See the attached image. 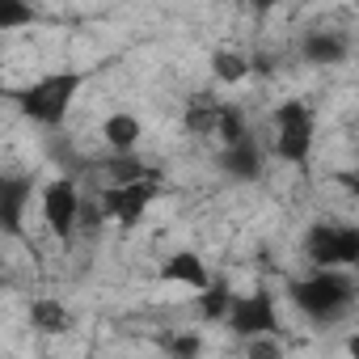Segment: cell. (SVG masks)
I'll return each instance as SVG.
<instances>
[{"mask_svg": "<svg viewBox=\"0 0 359 359\" xmlns=\"http://www.w3.org/2000/svg\"><path fill=\"white\" fill-rule=\"evenodd\" d=\"M85 85H89V72H81V68H51V72L34 76L30 85H22L13 93V102H18V110L30 123H39V127H64Z\"/></svg>", "mask_w": 359, "mask_h": 359, "instance_id": "6da1fadb", "label": "cell"}, {"mask_svg": "<svg viewBox=\"0 0 359 359\" xmlns=\"http://www.w3.org/2000/svg\"><path fill=\"white\" fill-rule=\"evenodd\" d=\"M355 296H359V287H355L351 271H309V275H300V279L287 283V300L313 325L342 321L355 309Z\"/></svg>", "mask_w": 359, "mask_h": 359, "instance_id": "7a4b0ae2", "label": "cell"}, {"mask_svg": "<svg viewBox=\"0 0 359 359\" xmlns=\"http://www.w3.org/2000/svg\"><path fill=\"white\" fill-rule=\"evenodd\" d=\"M271 127H275L271 152L292 169H309L313 148H317V114H313V106L304 97H287V102L275 106Z\"/></svg>", "mask_w": 359, "mask_h": 359, "instance_id": "3957f363", "label": "cell"}, {"mask_svg": "<svg viewBox=\"0 0 359 359\" xmlns=\"http://www.w3.org/2000/svg\"><path fill=\"white\" fill-rule=\"evenodd\" d=\"M304 258L313 271H355L359 266V229L355 224H313L304 233Z\"/></svg>", "mask_w": 359, "mask_h": 359, "instance_id": "277c9868", "label": "cell"}, {"mask_svg": "<svg viewBox=\"0 0 359 359\" xmlns=\"http://www.w3.org/2000/svg\"><path fill=\"white\" fill-rule=\"evenodd\" d=\"M220 325H224L233 338L250 342V338H275L283 321H279V304H275V296H271L266 287H254V292L233 296V304H229V313H224Z\"/></svg>", "mask_w": 359, "mask_h": 359, "instance_id": "5b68a950", "label": "cell"}, {"mask_svg": "<svg viewBox=\"0 0 359 359\" xmlns=\"http://www.w3.org/2000/svg\"><path fill=\"white\" fill-rule=\"evenodd\" d=\"M39 212H43V224L55 233V241H72L76 237V224L85 216V199H81V187L72 177H51V182L39 191Z\"/></svg>", "mask_w": 359, "mask_h": 359, "instance_id": "8992f818", "label": "cell"}, {"mask_svg": "<svg viewBox=\"0 0 359 359\" xmlns=\"http://www.w3.org/2000/svg\"><path fill=\"white\" fill-rule=\"evenodd\" d=\"M156 195H161V177H148V182H127V187H106L97 195V212L110 224H118V229H135L148 216V208L156 203Z\"/></svg>", "mask_w": 359, "mask_h": 359, "instance_id": "52a82bcc", "label": "cell"}, {"mask_svg": "<svg viewBox=\"0 0 359 359\" xmlns=\"http://www.w3.org/2000/svg\"><path fill=\"white\" fill-rule=\"evenodd\" d=\"M30 195H34V173H0V233L9 237L22 233Z\"/></svg>", "mask_w": 359, "mask_h": 359, "instance_id": "ba28073f", "label": "cell"}, {"mask_svg": "<svg viewBox=\"0 0 359 359\" xmlns=\"http://www.w3.org/2000/svg\"><path fill=\"white\" fill-rule=\"evenodd\" d=\"M156 279H161V283H173V287H187V292H195V296L216 283L212 271H208V262H203V254H195V250H173V254L161 262Z\"/></svg>", "mask_w": 359, "mask_h": 359, "instance_id": "9c48e42d", "label": "cell"}, {"mask_svg": "<svg viewBox=\"0 0 359 359\" xmlns=\"http://www.w3.org/2000/svg\"><path fill=\"white\" fill-rule=\"evenodd\" d=\"M300 60L309 68H338L351 60V39L338 30H309L300 39Z\"/></svg>", "mask_w": 359, "mask_h": 359, "instance_id": "30bf717a", "label": "cell"}, {"mask_svg": "<svg viewBox=\"0 0 359 359\" xmlns=\"http://www.w3.org/2000/svg\"><path fill=\"white\" fill-rule=\"evenodd\" d=\"M262 165H266V152L258 148L254 135H245L233 148H220V169H224V177H233V182H258Z\"/></svg>", "mask_w": 359, "mask_h": 359, "instance_id": "8fae6325", "label": "cell"}, {"mask_svg": "<svg viewBox=\"0 0 359 359\" xmlns=\"http://www.w3.org/2000/svg\"><path fill=\"white\" fill-rule=\"evenodd\" d=\"M140 135H144V123H140V114H131V110H114V114L102 118V140H106V148H110L114 156L135 152V148H140Z\"/></svg>", "mask_w": 359, "mask_h": 359, "instance_id": "7c38bea8", "label": "cell"}, {"mask_svg": "<svg viewBox=\"0 0 359 359\" xmlns=\"http://www.w3.org/2000/svg\"><path fill=\"white\" fill-rule=\"evenodd\" d=\"M30 325H34L39 334H47V338H60V334L72 330V313H68L64 300L39 296V300H30Z\"/></svg>", "mask_w": 359, "mask_h": 359, "instance_id": "4fadbf2b", "label": "cell"}, {"mask_svg": "<svg viewBox=\"0 0 359 359\" xmlns=\"http://www.w3.org/2000/svg\"><path fill=\"white\" fill-rule=\"evenodd\" d=\"M250 72H254V60L241 55L237 47H220V51H212V76H216V81H224V85H241Z\"/></svg>", "mask_w": 359, "mask_h": 359, "instance_id": "5bb4252c", "label": "cell"}, {"mask_svg": "<svg viewBox=\"0 0 359 359\" xmlns=\"http://www.w3.org/2000/svg\"><path fill=\"white\" fill-rule=\"evenodd\" d=\"M220 106H224V102H216V97H195V102L187 106V131H191V135H203V140H212V135H216Z\"/></svg>", "mask_w": 359, "mask_h": 359, "instance_id": "9a60e30c", "label": "cell"}, {"mask_svg": "<svg viewBox=\"0 0 359 359\" xmlns=\"http://www.w3.org/2000/svg\"><path fill=\"white\" fill-rule=\"evenodd\" d=\"M106 173H110V187H127V182H148V177H156L135 152H127V156H110Z\"/></svg>", "mask_w": 359, "mask_h": 359, "instance_id": "2e32d148", "label": "cell"}, {"mask_svg": "<svg viewBox=\"0 0 359 359\" xmlns=\"http://www.w3.org/2000/svg\"><path fill=\"white\" fill-rule=\"evenodd\" d=\"M245 135H250L245 114H241L237 106H229V102H224V106H220V118H216V135H212V140H216L220 148H233V144H241Z\"/></svg>", "mask_w": 359, "mask_h": 359, "instance_id": "e0dca14e", "label": "cell"}, {"mask_svg": "<svg viewBox=\"0 0 359 359\" xmlns=\"http://www.w3.org/2000/svg\"><path fill=\"white\" fill-rule=\"evenodd\" d=\"M39 22V9L30 5V0H0V34L9 30H26Z\"/></svg>", "mask_w": 359, "mask_h": 359, "instance_id": "ac0fdd59", "label": "cell"}, {"mask_svg": "<svg viewBox=\"0 0 359 359\" xmlns=\"http://www.w3.org/2000/svg\"><path fill=\"white\" fill-rule=\"evenodd\" d=\"M161 346H165V355H169V359H199L208 342H203V334H199V330H177V334H165V342H161Z\"/></svg>", "mask_w": 359, "mask_h": 359, "instance_id": "d6986e66", "label": "cell"}, {"mask_svg": "<svg viewBox=\"0 0 359 359\" xmlns=\"http://www.w3.org/2000/svg\"><path fill=\"white\" fill-rule=\"evenodd\" d=\"M233 296H237V292H233L229 283H212L208 292H199V313H203V321H224Z\"/></svg>", "mask_w": 359, "mask_h": 359, "instance_id": "ffe728a7", "label": "cell"}, {"mask_svg": "<svg viewBox=\"0 0 359 359\" xmlns=\"http://www.w3.org/2000/svg\"><path fill=\"white\" fill-rule=\"evenodd\" d=\"M245 359H283V346H279V338H250Z\"/></svg>", "mask_w": 359, "mask_h": 359, "instance_id": "44dd1931", "label": "cell"}]
</instances>
